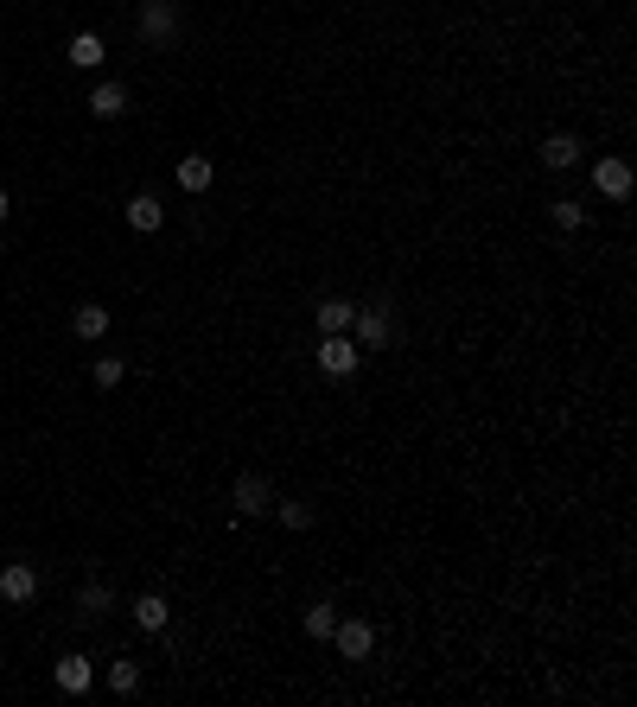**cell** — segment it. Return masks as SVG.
I'll list each match as a JSON object with an SVG mask.
<instances>
[{
	"mask_svg": "<svg viewBox=\"0 0 637 707\" xmlns=\"http://www.w3.org/2000/svg\"><path fill=\"white\" fill-rule=\"evenodd\" d=\"M351 338L357 351H383V344H395V306L389 300H364L351 319Z\"/></svg>",
	"mask_w": 637,
	"mask_h": 707,
	"instance_id": "cell-2",
	"label": "cell"
},
{
	"mask_svg": "<svg viewBox=\"0 0 637 707\" xmlns=\"http://www.w3.org/2000/svg\"><path fill=\"white\" fill-rule=\"evenodd\" d=\"M71 332L83 338V344H96L102 332H109V306H96V300H83L77 313H71Z\"/></svg>",
	"mask_w": 637,
	"mask_h": 707,
	"instance_id": "cell-15",
	"label": "cell"
},
{
	"mask_svg": "<svg viewBox=\"0 0 637 707\" xmlns=\"http://www.w3.org/2000/svg\"><path fill=\"white\" fill-rule=\"evenodd\" d=\"M13 217V198H7V185H0V223H7Z\"/></svg>",
	"mask_w": 637,
	"mask_h": 707,
	"instance_id": "cell-23",
	"label": "cell"
},
{
	"mask_svg": "<svg viewBox=\"0 0 637 707\" xmlns=\"http://www.w3.org/2000/svg\"><path fill=\"white\" fill-rule=\"evenodd\" d=\"M51 676H58V688H64V695H90L96 669H90V657H58V669H51Z\"/></svg>",
	"mask_w": 637,
	"mask_h": 707,
	"instance_id": "cell-13",
	"label": "cell"
},
{
	"mask_svg": "<svg viewBox=\"0 0 637 707\" xmlns=\"http://www.w3.org/2000/svg\"><path fill=\"white\" fill-rule=\"evenodd\" d=\"M128 230H141V236H153V230H160V223H166V204L160 198H153V192H141V198H128Z\"/></svg>",
	"mask_w": 637,
	"mask_h": 707,
	"instance_id": "cell-12",
	"label": "cell"
},
{
	"mask_svg": "<svg viewBox=\"0 0 637 707\" xmlns=\"http://www.w3.org/2000/svg\"><path fill=\"white\" fill-rule=\"evenodd\" d=\"M357 364H364V351H357V338H351V332H319V370L332 376V383L357 376Z\"/></svg>",
	"mask_w": 637,
	"mask_h": 707,
	"instance_id": "cell-3",
	"label": "cell"
},
{
	"mask_svg": "<svg viewBox=\"0 0 637 707\" xmlns=\"http://www.w3.org/2000/svg\"><path fill=\"white\" fill-rule=\"evenodd\" d=\"M332 625H338V606L332 599H313L306 606V637H332Z\"/></svg>",
	"mask_w": 637,
	"mask_h": 707,
	"instance_id": "cell-20",
	"label": "cell"
},
{
	"mask_svg": "<svg viewBox=\"0 0 637 707\" xmlns=\"http://www.w3.org/2000/svg\"><path fill=\"white\" fill-rule=\"evenodd\" d=\"M332 644H338V657H344V663H364V657H370V644H376V631L364 625V618H338V625H332Z\"/></svg>",
	"mask_w": 637,
	"mask_h": 707,
	"instance_id": "cell-5",
	"label": "cell"
},
{
	"mask_svg": "<svg viewBox=\"0 0 637 707\" xmlns=\"http://www.w3.org/2000/svg\"><path fill=\"white\" fill-rule=\"evenodd\" d=\"M109 606H115V593H109V586H102V580H90V586H83V593H77V612H83V618H102Z\"/></svg>",
	"mask_w": 637,
	"mask_h": 707,
	"instance_id": "cell-19",
	"label": "cell"
},
{
	"mask_svg": "<svg viewBox=\"0 0 637 707\" xmlns=\"http://www.w3.org/2000/svg\"><path fill=\"white\" fill-rule=\"evenodd\" d=\"M134 32H141L147 51H172L185 39V13L179 0H141V20H134Z\"/></svg>",
	"mask_w": 637,
	"mask_h": 707,
	"instance_id": "cell-1",
	"label": "cell"
},
{
	"mask_svg": "<svg viewBox=\"0 0 637 707\" xmlns=\"http://www.w3.org/2000/svg\"><path fill=\"white\" fill-rule=\"evenodd\" d=\"M122 376H128V364H122V357H96V364H90V383H96V389H115Z\"/></svg>",
	"mask_w": 637,
	"mask_h": 707,
	"instance_id": "cell-22",
	"label": "cell"
},
{
	"mask_svg": "<svg viewBox=\"0 0 637 707\" xmlns=\"http://www.w3.org/2000/svg\"><path fill=\"white\" fill-rule=\"evenodd\" d=\"M172 179H179L185 198H204V192H211V179H217V166L204 160V153H185V160L172 166Z\"/></svg>",
	"mask_w": 637,
	"mask_h": 707,
	"instance_id": "cell-7",
	"label": "cell"
},
{
	"mask_svg": "<svg viewBox=\"0 0 637 707\" xmlns=\"http://www.w3.org/2000/svg\"><path fill=\"white\" fill-rule=\"evenodd\" d=\"M548 217H555V230H580V223H587V204H580V198H555V204H548Z\"/></svg>",
	"mask_w": 637,
	"mask_h": 707,
	"instance_id": "cell-21",
	"label": "cell"
},
{
	"mask_svg": "<svg viewBox=\"0 0 637 707\" xmlns=\"http://www.w3.org/2000/svg\"><path fill=\"white\" fill-rule=\"evenodd\" d=\"M236 510H243V516H268V510H274V485H268L262 472H243V478H236Z\"/></svg>",
	"mask_w": 637,
	"mask_h": 707,
	"instance_id": "cell-8",
	"label": "cell"
},
{
	"mask_svg": "<svg viewBox=\"0 0 637 707\" xmlns=\"http://www.w3.org/2000/svg\"><path fill=\"white\" fill-rule=\"evenodd\" d=\"M580 153H587V147H580V134H548V141H542V166L548 172H567V166H580Z\"/></svg>",
	"mask_w": 637,
	"mask_h": 707,
	"instance_id": "cell-10",
	"label": "cell"
},
{
	"mask_svg": "<svg viewBox=\"0 0 637 707\" xmlns=\"http://www.w3.org/2000/svg\"><path fill=\"white\" fill-rule=\"evenodd\" d=\"M109 688H115V695H141V663H134V657H115V663H109Z\"/></svg>",
	"mask_w": 637,
	"mask_h": 707,
	"instance_id": "cell-18",
	"label": "cell"
},
{
	"mask_svg": "<svg viewBox=\"0 0 637 707\" xmlns=\"http://www.w3.org/2000/svg\"><path fill=\"white\" fill-rule=\"evenodd\" d=\"M128 102H134V96H128V83H115V77H109V83H96V90H90V115H96V122H122Z\"/></svg>",
	"mask_w": 637,
	"mask_h": 707,
	"instance_id": "cell-9",
	"label": "cell"
},
{
	"mask_svg": "<svg viewBox=\"0 0 637 707\" xmlns=\"http://www.w3.org/2000/svg\"><path fill=\"white\" fill-rule=\"evenodd\" d=\"M128 612H134V625H141V631H166V625H172V606H166L160 593H141Z\"/></svg>",
	"mask_w": 637,
	"mask_h": 707,
	"instance_id": "cell-16",
	"label": "cell"
},
{
	"mask_svg": "<svg viewBox=\"0 0 637 707\" xmlns=\"http://www.w3.org/2000/svg\"><path fill=\"white\" fill-rule=\"evenodd\" d=\"M313 319H319V332H351V319H357V300H319L313 306Z\"/></svg>",
	"mask_w": 637,
	"mask_h": 707,
	"instance_id": "cell-14",
	"label": "cell"
},
{
	"mask_svg": "<svg viewBox=\"0 0 637 707\" xmlns=\"http://www.w3.org/2000/svg\"><path fill=\"white\" fill-rule=\"evenodd\" d=\"M32 593H39V567H26V561L0 567V599H7V606H26Z\"/></svg>",
	"mask_w": 637,
	"mask_h": 707,
	"instance_id": "cell-6",
	"label": "cell"
},
{
	"mask_svg": "<svg viewBox=\"0 0 637 707\" xmlns=\"http://www.w3.org/2000/svg\"><path fill=\"white\" fill-rule=\"evenodd\" d=\"M64 58H71L77 71H96V64L109 58V45H102V32H71V39H64Z\"/></svg>",
	"mask_w": 637,
	"mask_h": 707,
	"instance_id": "cell-11",
	"label": "cell"
},
{
	"mask_svg": "<svg viewBox=\"0 0 637 707\" xmlns=\"http://www.w3.org/2000/svg\"><path fill=\"white\" fill-rule=\"evenodd\" d=\"M631 185H637L631 160H618V153H599L593 160V192L599 198H631Z\"/></svg>",
	"mask_w": 637,
	"mask_h": 707,
	"instance_id": "cell-4",
	"label": "cell"
},
{
	"mask_svg": "<svg viewBox=\"0 0 637 707\" xmlns=\"http://www.w3.org/2000/svg\"><path fill=\"white\" fill-rule=\"evenodd\" d=\"M268 516H281V529H313V523H319V510L306 504V497H274Z\"/></svg>",
	"mask_w": 637,
	"mask_h": 707,
	"instance_id": "cell-17",
	"label": "cell"
}]
</instances>
